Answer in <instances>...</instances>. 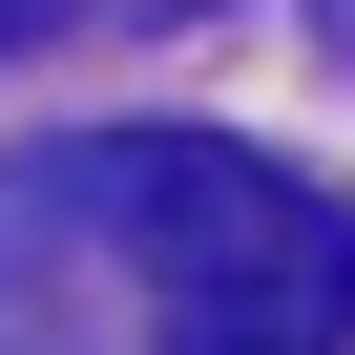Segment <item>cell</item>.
<instances>
[{
    "instance_id": "6da1fadb",
    "label": "cell",
    "mask_w": 355,
    "mask_h": 355,
    "mask_svg": "<svg viewBox=\"0 0 355 355\" xmlns=\"http://www.w3.org/2000/svg\"><path fill=\"white\" fill-rule=\"evenodd\" d=\"M21 189L63 230H105V272H146V355H355V209L209 125L42 146Z\"/></svg>"
},
{
    "instance_id": "7a4b0ae2",
    "label": "cell",
    "mask_w": 355,
    "mask_h": 355,
    "mask_svg": "<svg viewBox=\"0 0 355 355\" xmlns=\"http://www.w3.org/2000/svg\"><path fill=\"white\" fill-rule=\"evenodd\" d=\"M63 21H209V0H0V63H21V42H63Z\"/></svg>"
},
{
    "instance_id": "3957f363",
    "label": "cell",
    "mask_w": 355,
    "mask_h": 355,
    "mask_svg": "<svg viewBox=\"0 0 355 355\" xmlns=\"http://www.w3.org/2000/svg\"><path fill=\"white\" fill-rule=\"evenodd\" d=\"M334 42H355V0H334Z\"/></svg>"
}]
</instances>
